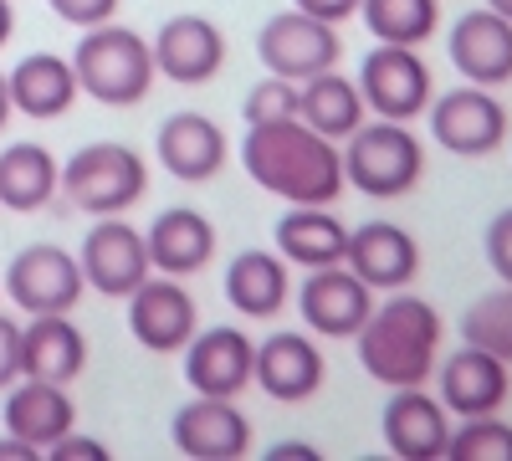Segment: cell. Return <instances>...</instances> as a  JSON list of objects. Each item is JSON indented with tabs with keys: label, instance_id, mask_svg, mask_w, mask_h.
<instances>
[{
	"label": "cell",
	"instance_id": "obj_6",
	"mask_svg": "<svg viewBox=\"0 0 512 461\" xmlns=\"http://www.w3.org/2000/svg\"><path fill=\"white\" fill-rule=\"evenodd\" d=\"M256 57H262L267 72L287 77V82H308L328 67H338L344 57V41H338V26L333 21H318L308 11H277L262 36H256Z\"/></svg>",
	"mask_w": 512,
	"mask_h": 461
},
{
	"label": "cell",
	"instance_id": "obj_13",
	"mask_svg": "<svg viewBox=\"0 0 512 461\" xmlns=\"http://www.w3.org/2000/svg\"><path fill=\"white\" fill-rule=\"evenodd\" d=\"M169 441L190 461H236L251 451V421L236 410V400L221 395H195L190 405L175 410Z\"/></svg>",
	"mask_w": 512,
	"mask_h": 461
},
{
	"label": "cell",
	"instance_id": "obj_30",
	"mask_svg": "<svg viewBox=\"0 0 512 461\" xmlns=\"http://www.w3.org/2000/svg\"><path fill=\"white\" fill-rule=\"evenodd\" d=\"M359 16L374 41L390 47H420L441 26V0H359Z\"/></svg>",
	"mask_w": 512,
	"mask_h": 461
},
{
	"label": "cell",
	"instance_id": "obj_5",
	"mask_svg": "<svg viewBox=\"0 0 512 461\" xmlns=\"http://www.w3.org/2000/svg\"><path fill=\"white\" fill-rule=\"evenodd\" d=\"M62 190H67V200L77 205V211H88V216H123L144 200L149 170L128 144L103 139V144L77 149L62 164Z\"/></svg>",
	"mask_w": 512,
	"mask_h": 461
},
{
	"label": "cell",
	"instance_id": "obj_26",
	"mask_svg": "<svg viewBox=\"0 0 512 461\" xmlns=\"http://www.w3.org/2000/svg\"><path fill=\"white\" fill-rule=\"evenodd\" d=\"M226 298L241 318H256V323L277 318L292 303V277H287L282 251H256V246L241 251L226 267Z\"/></svg>",
	"mask_w": 512,
	"mask_h": 461
},
{
	"label": "cell",
	"instance_id": "obj_27",
	"mask_svg": "<svg viewBox=\"0 0 512 461\" xmlns=\"http://www.w3.org/2000/svg\"><path fill=\"white\" fill-rule=\"evenodd\" d=\"M277 251L287 267H333L344 262L349 251V226L338 221L328 205H292V211L277 221Z\"/></svg>",
	"mask_w": 512,
	"mask_h": 461
},
{
	"label": "cell",
	"instance_id": "obj_8",
	"mask_svg": "<svg viewBox=\"0 0 512 461\" xmlns=\"http://www.w3.org/2000/svg\"><path fill=\"white\" fill-rule=\"evenodd\" d=\"M431 134L446 154L482 159V154L502 149V139H507V108L497 103L492 88L466 82V88L431 98Z\"/></svg>",
	"mask_w": 512,
	"mask_h": 461
},
{
	"label": "cell",
	"instance_id": "obj_22",
	"mask_svg": "<svg viewBox=\"0 0 512 461\" xmlns=\"http://www.w3.org/2000/svg\"><path fill=\"white\" fill-rule=\"evenodd\" d=\"M88 369V333H82L67 313H36L21 328V374L31 380L72 385Z\"/></svg>",
	"mask_w": 512,
	"mask_h": 461
},
{
	"label": "cell",
	"instance_id": "obj_1",
	"mask_svg": "<svg viewBox=\"0 0 512 461\" xmlns=\"http://www.w3.org/2000/svg\"><path fill=\"white\" fill-rule=\"evenodd\" d=\"M241 164L267 195H277L287 205H333L349 185L344 149L323 139L318 129H308L303 118H277V123L246 129Z\"/></svg>",
	"mask_w": 512,
	"mask_h": 461
},
{
	"label": "cell",
	"instance_id": "obj_34",
	"mask_svg": "<svg viewBox=\"0 0 512 461\" xmlns=\"http://www.w3.org/2000/svg\"><path fill=\"white\" fill-rule=\"evenodd\" d=\"M47 6L67 26H77V31H93V26H103V21L118 16V0H47Z\"/></svg>",
	"mask_w": 512,
	"mask_h": 461
},
{
	"label": "cell",
	"instance_id": "obj_19",
	"mask_svg": "<svg viewBox=\"0 0 512 461\" xmlns=\"http://www.w3.org/2000/svg\"><path fill=\"white\" fill-rule=\"evenodd\" d=\"M451 67L477 82V88H502V82H512V21L497 16L492 6L482 11H466L456 26H451Z\"/></svg>",
	"mask_w": 512,
	"mask_h": 461
},
{
	"label": "cell",
	"instance_id": "obj_4",
	"mask_svg": "<svg viewBox=\"0 0 512 461\" xmlns=\"http://www.w3.org/2000/svg\"><path fill=\"white\" fill-rule=\"evenodd\" d=\"M344 180L369 200H400L425 175V149L420 139L395 118H374L344 139Z\"/></svg>",
	"mask_w": 512,
	"mask_h": 461
},
{
	"label": "cell",
	"instance_id": "obj_24",
	"mask_svg": "<svg viewBox=\"0 0 512 461\" xmlns=\"http://www.w3.org/2000/svg\"><path fill=\"white\" fill-rule=\"evenodd\" d=\"M72 426H77V405H72L67 385L31 380V374H21V380L11 385V395H6V431L11 436L31 441L36 451H47Z\"/></svg>",
	"mask_w": 512,
	"mask_h": 461
},
{
	"label": "cell",
	"instance_id": "obj_43",
	"mask_svg": "<svg viewBox=\"0 0 512 461\" xmlns=\"http://www.w3.org/2000/svg\"><path fill=\"white\" fill-rule=\"evenodd\" d=\"M487 6H492L497 16H507V21H512V0H487Z\"/></svg>",
	"mask_w": 512,
	"mask_h": 461
},
{
	"label": "cell",
	"instance_id": "obj_12",
	"mask_svg": "<svg viewBox=\"0 0 512 461\" xmlns=\"http://www.w3.org/2000/svg\"><path fill=\"white\" fill-rule=\"evenodd\" d=\"M77 267H82V282L103 292V298H128L154 272L144 231H134L123 216H98V226L77 251Z\"/></svg>",
	"mask_w": 512,
	"mask_h": 461
},
{
	"label": "cell",
	"instance_id": "obj_16",
	"mask_svg": "<svg viewBox=\"0 0 512 461\" xmlns=\"http://www.w3.org/2000/svg\"><path fill=\"white\" fill-rule=\"evenodd\" d=\"M436 380H441V405L461 421H472V415H497L507 405L512 364L477 344H461L446 364H436Z\"/></svg>",
	"mask_w": 512,
	"mask_h": 461
},
{
	"label": "cell",
	"instance_id": "obj_11",
	"mask_svg": "<svg viewBox=\"0 0 512 461\" xmlns=\"http://www.w3.org/2000/svg\"><path fill=\"white\" fill-rule=\"evenodd\" d=\"M6 292L21 313H72L82 303V267H77V251L62 246H26L16 251V262L6 267Z\"/></svg>",
	"mask_w": 512,
	"mask_h": 461
},
{
	"label": "cell",
	"instance_id": "obj_40",
	"mask_svg": "<svg viewBox=\"0 0 512 461\" xmlns=\"http://www.w3.org/2000/svg\"><path fill=\"white\" fill-rule=\"evenodd\" d=\"M318 451L308 446V441H277L272 446V461H313Z\"/></svg>",
	"mask_w": 512,
	"mask_h": 461
},
{
	"label": "cell",
	"instance_id": "obj_25",
	"mask_svg": "<svg viewBox=\"0 0 512 461\" xmlns=\"http://www.w3.org/2000/svg\"><path fill=\"white\" fill-rule=\"evenodd\" d=\"M144 241H149L154 272H164V277H190V272H200L210 257H216V226H210V216H200L195 205L164 211L144 231Z\"/></svg>",
	"mask_w": 512,
	"mask_h": 461
},
{
	"label": "cell",
	"instance_id": "obj_32",
	"mask_svg": "<svg viewBox=\"0 0 512 461\" xmlns=\"http://www.w3.org/2000/svg\"><path fill=\"white\" fill-rule=\"evenodd\" d=\"M451 461H512V426L497 415H472L446 441Z\"/></svg>",
	"mask_w": 512,
	"mask_h": 461
},
{
	"label": "cell",
	"instance_id": "obj_23",
	"mask_svg": "<svg viewBox=\"0 0 512 461\" xmlns=\"http://www.w3.org/2000/svg\"><path fill=\"white\" fill-rule=\"evenodd\" d=\"M6 88H11V108L26 113V118H36V123L72 113V103L82 98L77 72H72V57H57V52H31V57H21V62L6 72Z\"/></svg>",
	"mask_w": 512,
	"mask_h": 461
},
{
	"label": "cell",
	"instance_id": "obj_15",
	"mask_svg": "<svg viewBox=\"0 0 512 461\" xmlns=\"http://www.w3.org/2000/svg\"><path fill=\"white\" fill-rule=\"evenodd\" d=\"M149 47H154L159 77L180 82V88H200V82H210L226 67V36H221V26L205 21V16H190V11L169 16Z\"/></svg>",
	"mask_w": 512,
	"mask_h": 461
},
{
	"label": "cell",
	"instance_id": "obj_36",
	"mask_svg": "<svg viewBox=\"0 0 512 461\" xmlns=\"http://www.w3.org/2000/svg\"><path fill=\"white\" fill-rule=\"evenodd\" d=\"M41 456H47V461H108V446L93 441V436H77V426H72L67 436H57Z\"/></svg>",
	"mask_w": 512,
	"mask_h": 461
},
{
	"label": "cell",
	"instance_id": "obj_33",
	"mask_svg": "<svg viewBox=\"0 0 512 461\" xmlns=\"http://www.w3.org/2000/svg\"><path fill=\"white\" fill-rule=\"evenodd\" d=\"M241 113H246V129H256V123H277V118H297V82L267 72L251 88V98H246Z\"/></svg>",
	"mask_w": 512,
	"mask_h": 461
},
{
	"label": "cell",
	"instance_id": "obj_31",
	"mask_svg": "<svg viewBox=\"0 0 512 461\" xmlns=\"http://www.w3.org/2000/svg\"><path fill=\"white\" fill-rule=\"evenodd\" d=\"M461 339L512 364V287H507V282H502L497 292H482V298L466 308Z\"/></svg>",
	"mask_w": 512,
	"mask_h": 461
},
{
	"label": "cell",
	"instance_id": "obj_28",
	"mask_svg": "<svg viewBox=\"0 0 512 461\" xmlns=\"http://www.w3.org/2000/svg\"><path fill=\"white\" fill-rule=\"evenodd\" d=\"M364 93H359V82H349L338 67L308 77V82H297V118L308 123V129H318L323 139L333 144H344L359 123H364Z\"/></svg>",
	"mask_w": 512,
	"mask_h": 461
},
{
	"label": "cell",
	"instance_id": "obj_9",
	"mask_svg": "<svg viewBox=\"0 0 512 461\" xmlns=\"http://www.w3.org/2000/svg\"><path fill=\"white\" fill-rule=\"evenodd\" d=\"M297 313H303L308 333H323V339H354L364 328V318L374 313V287L349 267H313L297 287Z\"/></svg>",
	"mask_w": 512,
	"mask_h": 461
},
{
	"label": "cell",
	"instance_id": "obj_17",
	"mask_svg": "<svg viewBox=\"0 0 512 461\" xmlns=\"http://www.w3.org/2000/svg\"><path fill=\"white\" fill-rule=\"evenodd\" d=\"M323 349L308 339V333H272V339L256 344V369H251V385L282 400V405H303L323 390Z\"/></svg>",
	"mask_w": 512,
	"mask_h": 461
},
{
	"label": "cell",
	"instance_id": "obj_41",
	"mask_svg": "<svg viewBox=\"0 0 512 461\" xmlns=\"http://www.w3.org/2000/svg\"><path fill=\"white\" fill-rule=\"evenodd\" d=\"M11 31H16V6H11V0H0V47L11 41Z\"/></svg>",
	"mask_w": 512,
	"mask_h": 461
},
{
	"label": "cell",
	"instance_id": "obj_38",
	"mask_svg": "<svg viewBox=\"0 0 512 461\" xmlns=\"http://www.w3.org/2000/svg\"><path fill=\"white\" fill-rule=\"evenodd\" d=\"M297 11H308V16H318V21H349L354 11H359V0H292Z\"/></svg>",
	"mask_w": 512,
	"mask_h": 461
},
{
	"label": "cell",
	"instance_id": "obj_21",
	"mask_svg": "<svg viewBox=\"0 0 512 461\" xmlns=\"http://www.w3.org/2000/svg\"><path fill=\"white\" fill-rule=\"evenodd\" d=\"M344 262L374 287V292H400L415 282L420 272V246L405 226L395 221H364L359 231H349V251Z\"/></svg>",
	"mask_w": 512,
	"mask_h": 461
},
{
	"label": "cell",
	"instance_id": "obj_2",
	"mask_svg": "<svg viewBox=\"0 0 512 461\" xmlns=\"http://www.w3.org/2000/svg\"><path fill=\"white\" fill-rule=\"evenodd\" d=\"M354 344H359V364L369 380L390 385V390L425 385L441 359V313L400 287L384 303H374V313L354 333Z\"/></svg>",
	"mask_w": 512,
	"mask_h": 461
},
{
	"label": "cell",
	"instance_id": "obj_18",
	"mask_svg": "<svg viewBox=\"0 0 512 461\" xmlns=\"http://www.w3.org/2000/svg\"><path fill=\"white\" fill-rule=\"evenodd\" d=\"M451 441V410L425 385H405L384 405V446L400 461H441Z\"/></svg>",
	"mask_w": 512,
	"mask_h": 461
},
{
	"label": "cell",
	"instance_id": "obj_35",
	"mask_svg": "<svg viewBox=\"0 0 512 461\" xmlns=\"http://www.w3.org/2000/svg\"><path fill=\"white\" fill-rule=\"evenodd\" d=\"M487 262L512 287V205H507V211H497L492 226H487Z\"/></svg>",
	"mask_w": 512,
	"mask_h": 461
},
{
	"label": "cell",
	"instance_id": "obj_20",
	"mask_svg": "<svg viewBox=\"0 0 512 461\" xmlns=\"http://www.w3.org/2000/svg\"><path fill=\"white\" fill-rule=\"evenodd\" d=\"M154 149H159L164 170L175 175V180H185V185L216 180V175L226 170V154H231L221 123L205 118V113H169V118L159 123Z\"/></svg>",
	"mask_w": 512,
	"mask_h": 461
},
{
	"label": "cell",
	"instance_id": "obj_42",
	"mask_svg": "<svg viewBox=\"0 0 512 461\" xmlns=\"http://www.w3.org/2000/svg\"><path fill=\"white\" fill-rule=\"evenodd\" d=\"M11 88H6V72H0V129H6V118H11Z\"/></svg>",
	"mask_w": 512,
	"mask_h": 461
},
{
	"label": "cell",
	"instance_id": "obj_7",
	"mask_svg": "<svg viewBox=\"0 0 512 461\" xmlns=\"http://www.w3.org/2000/svg\"><path fill=\"white\" fill-rule=\"evenodd\" d=\"M359 93H364V108L374 118H395V123H415L425 108H431V67L415 47H390V41H379V47L364 57L359 67Z\"/></svg>",
	"mask_w": 512,
	"mask_h": 461
},
{
	"label": "cell",
	"instance_id": "obj_37",
	"mask_svg": "<svg viewBox=\"0 0 512 461\" xmlns=\"http://www.w3.org/2000/svg\"><path fill=\"white\" fill-rule=\"evenodd\" d=\"M21 380V323L0 313V390H11Z\"/></svg>",
	"mask_w": 512,
	"mask_h": 461
},
{
	"label": "cell",
	"instance_id": "obj_10",
	"mask_svg": "<svg viewBox=\"0 0 512 461\" xmlns=\"http://www.w3.org/2000/svg\"><path fill=\"white\" fill-rule=\"evenodd\" d=\"M200 328V308L180 287V277L149 272L134 292H128V333L149 354H180Z\"/></svg>",
	"mask_w": 512,
	"mask_h": 461
},
{
	"label": "cell",
	"instance_id": "obj_39",
	"mask_svg": "<svg viewBox=\"0 0 512 461\" xmlns=\"http://www.w3.org/2000/svg\"><path fill=\"white\" fill-rule=\"evenodd\" d=\"M36 456H41V451H36L31 441H21V436H11V431L0 436V461H36Z\"/></svg>",
	"mask_w": 512,
	"mask_h": 461
},
{
	"label": "cell",
	"instance_id": "obj_3",
	"mask_svg": "<svg viewBox=\"0 0 512 461\" xmlns=\"http://www.w3.org/2000/svg\"><path fill=\"white\" fill-rule=\"evenodd\" d=\"M72 72H77V88L88 93L93 103L103 108H134L149 98L154 88V47L139 36V31H128L118 21H103L93 31H82L77 41V52H72Z\"/></svg>",
	"mask_w": 512,
	"mask_h": 461
},
{
	"label": "cell",
	"instance_id": "obj_29",
	"mask_svg": "<svg viewBox=\"0 0 512 461\" xmlns=\"http://www.w3.org/2000/svg\"><path fill=\"white\" fill-rule=\"evenodd\" d=\"M57 190H62V164L52 159V149L21 139V144H11L6 154H0V205H6V211L31 216Z\"/></svg>",
	"mask_w": 512,
	"mask_h": 461
},
{
	"label": "cell",
	"instance_id": "obj_14",
	"mask_svg": "<svg viewBox=\"0 0 512 461\" xmlns=\"http://www.w3.org/2000/svg\"><path fill=\"white\" fill-rule=\"evenodd\" d=\"M185 354V380L195 395H221L236 400L251 385L256 369V344L246 339L241 328H195V339L180 349Z\"/></svg>",
	"mask_w": 512,
	"mask_h": 461
}]
</instances>
